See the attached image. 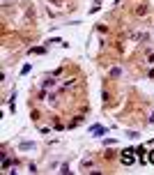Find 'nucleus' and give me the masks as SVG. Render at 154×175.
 Returning <instances> with one entry per match:
<instances>
[{"mask_svg": "<svg viewBox=\"0 0 154 175\" xmlns=\"http://www.w3.org/2000/svg\"><path fill=\"white\" fill-rule=\"evenodd\" d=\"M134 157H136V150H131V148L122 150V164L124 166H131L134 164Z\"/></svg>", "mask_w": 154, "mask_h": 175, "instance_id": "nucleus-1", "label": "nucleus"}, {"mask_svg": "<svg viewBox=\"0 0 154 175\" xmlns=\"http://www.w3.org/2000/svg\"><path fill=\"white\" fill-rule=\"evenodd\" d=\"M97 134V136H101V134H106V129H103V127H94V129H92Z\"/></svg>", "mask_w": 154, "mask_h": 175, "instance_id": "nucleus-2", "label": "nucleus"}, {"mask_svg": "<svg viewBox=\"0 0 154 175\" xmlns=\"http://www.w3.org/2000/svg\"><path fill=\"white\" fill-rule=\"evenodd\" d=\"M145 12H147V7H145V5H143V7H138V9H136V14H138V16H143V14H145Z\"/></svg>", "mask_w": 154, "mask_h": 175, "instance_id": "nucleus-3", "label": "nucleus"}, {"mask_svg": "<svg viewBox=\"0 0 154 175\" xmlns=\"http://www.w3.org/2000/svg\"><path fill=\"white\" fill-rule=\"evenodd\" d=\"M147 161L154 164V150H149V155H147Z\"/></svg>", "mask_w": 154, "mask_h": 175, "instance_id": "nucleus-4", "label": "nucleus"}]
</instances>
